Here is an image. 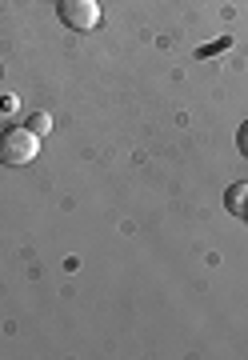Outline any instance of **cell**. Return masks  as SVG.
<instances>
[{
	"label": "cell",
	"mask_w": 248,
	"mask_h": 360,
	"mask_svg": "<svg viewBox=\"0 0 248 360\" xmlns=\"http://www.w3.org/2000/svg\"><path fill=\"white\" fill-rule=\"evenodd\" d=\"M40 156V136L28 124H8L0 129V165L8 168H28Z\"/></svg>",
	"instance_id": "1"
},
{
	"label": "cell",
	"mask_w": 248,
	"mask_h": 360,
	"mask_svg": "<svg viewBox=\"0 0 248 360\" xmlns=\"http://www.w3.org/2000/svg\"><path fill=\"white\" fill-rule=\"evenodd\" d=\"M56 16L68 32H92L100 25V4L96 0H56Z\"/></svg>",
	"instance_id": "2"
},
{
	"label": "cell",
	"mask_w": 248,
	"mask_h": 360,
	"mask_svg": "<svg viewBox=\"0 0 248 360\" xmlns=\"http://www.w3.org/2000/svg\"><path fill=\"white\" fill-rule=\"evenodd\" d=\"M224 208L233 212V217H248V180L233 184L228 193H224Z\"/></svg>",
	"instance_id": "3"
},
{
	"label": "cell",
	"mask_w": 248,
	"mask_h": 360,
	"mask_svg": "<svg viewBox=\"0 0 248 360\" xmlns=\"http://www.w3.org/2000/svg\"><path fill=\"white\" fill-rule=\"evenodd\" d=\"M25 124H28L32 132H37L40 141H44V136L53 132V116H48V112H28V120H25Z\"/></svg>",
	"instance_id": "4"
},
{
	"label": "cell",
	"mask_w": 248,
	"mask_h": 360,
	"mask_svg": "<svg viewBox=\"0 0 248 360\" xmlns=\"http://www.w3.org/2000/svg\"><path fill=\"white\" fill-rule=\"evenodd\" d=\"M236 148H240V156L248 160V120L240 124V129H236Z\"/></svg>",
	"instance_id": "5"
}]
</instances>
